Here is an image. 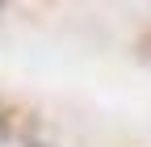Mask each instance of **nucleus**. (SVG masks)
Instances as JSON below:
<instances>
[{"label": "nucleus", "mask_w": 151, "mask_h": 147, "mask_svg": "<svg viewBox=\"0 0 151 147\" xmlns=\"http://www.w3.org/2000/svg\"><path fill=\"white\" fill-rule=\"evenodd\" d=\"M0 135H17V109L0 105Z\"/></svg>", "instance_id": "f257e3e1"}, {"label": "nucleus", "mask_w": 151, "mask_h": 147, "mask_svg": "<svg viewBox=\"0 0 151 147\" xmlns=\"http://www.w3.org/2000/svg\"><path fill=\"white\" fill-rule=\"evenodd\" d=\"M139 55H143V59H151V30H143V38H139Z\"/></svg>", "instance_id": "f03ea898"}, {"label": "nucleus", "mask_w": 151, "mask_h": 147, "mask_svg": "<svg viewBox=\"0 0 151 147\" xmlns=\"http://www.w3.org/2000/svg\"><path fill=\"white\" fill-rule=\"evenodd\" d=\"M29 147H42V143H29Z\"/></svg>", "instance_id": "7ed1b4c3"}]
</instances>
